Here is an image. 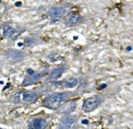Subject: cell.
<instances>
[{"label":"cell","mask_w":133,"mask_h":129,"mask_svg":"<svg viewBox=\"0 0 133 129\" xmlns=\"http://www.w3.org/2000/svg\"><path fill=\"white\" fill-rule=\"evenodd\" d=\"M68 98H69V93H55L46 96L43 101L42 105L51 110H57Z\"/></svg>","instance_id":"obj_1"},{"label":"cell","mask_w":133,"mask_h":129,"mask_svg":"<svg viewBox=\"0 0 133 129\" xmlns=\"http://www.w3.org/2000/svg\"><path fill=\"white\" fill-rule=\"evenodd\" d=\"M101 102H102V100L99 96H90V97L87 98V99L84 101L83 105H82L83 111L86 113L92 112L93 110L98 108V106L101 104Z\"/></svg>","instance_id":"obj_2"},{"label":"cell","mask_w":133,"mask_h":129,"mask_svg":"<svg viewBox=\"0 0 133 129\" xmlns=\"http://www.w3.org/2000/svg\"><path fill=\"white\" fill-rule=\"evenodd\" d=\"M38 97V95L34 92H23L17 93L15 97V102H25V103L32 104Z\"/></svg>","instance_id":"obj_3"},{"label":"cell","mask_w":133,"mask_h":129,"mask_svg":"<svg viewBox=\"0 0 133 129\" xmlns=\"http://www.w3.org/2000/svg\"><path fill=\"white\" fill-rule=\"evenodd\" d=\"M64 11V8H61V6H54L48 11V17H50V19L54 21L59 20L62 17Z\"/></svg>","instance_id":"obj_4"},{"label":"cell","mask_w":133,"mask_h":129,"mask_svg":"<svg viewBox=\"0 0 133 129\" xmlns=\"http://www.w3.org/2000/svg\"><path fill=\"white\" fill-rule=\"evenodd\" d=\"M82 21V17L78 13H69L66 17V24L68 26H76Z\"/></svg>","instance_id":"obj_5"},{"label":"cell","mask_w":133,"mask_h":129,"mask_svg":"<svg viewBox=\"0 0 133 129\" xmlns=\"http://www.w3.org/2000/svg\"><path fill=\"white\" fill-rule=\"evenodd\" d=\"M76 117L73 116H68V117L64 118L62 121L60 122L57 129H70L73 126L75 123H76Z\"/></svg>","instance_id":"obj_6"},{"label":"cell","mask_w":133,"mask_h":129,"mask_svg":"<svg viewBox=\"0 0 133 129\" xmlns=\"http://www.w3.org/2000/svg\"><path fill=\"white\" fill-rule=\"evenodd\" d=\"M45 73L41 72V73H35L33 76H29L28 77H26L24 79L22 83V85H33V84L37 83L43 76H44Z\"/></svg>","instance_id":"obj_7"},{"label":"cell","mask_w":133,"mask_h":129,"mask_svg":"<svg viewBox=\"0 0 133 129\" xmlns=\"http://www.w3.org/2000/svg\"><path fill=\"white\" fill-rule=\"evenodd\" d=\"M3 35L6 37H9V38H15L18 35V32L15 28L11 27L9 26H6L3 27Z\"/></svg>","instance_id":"obj_8"},{"label":"cell","mask_w":133,"mask_h":129,"mask_svg":"<svg viewBox=\"0 0 133 129\" xmlns=\"http://www.w3.org/2000/svg\"><path fill=\"white\" fill-rule=\"evenodd\" d=\"M64 71H65V67H64V66H61V67H57V68L53 69V70H52V72H51V74H50L49 79H51V80L57 79V78H58L59 76L63 74V72H64Z\"/></svg>","instance_id":"obj_9"},{"label":"cell","mask_w":133,"mask_h":129,"mask_svg":"<svg viewBox=\"0 0 133 129\" xmlns=\"http://www.w3.org/2000/svg\"><path fill=\"white\" fill-rule=\"evenodd\" d=\"M8 55L9 58H12L14 60H20L24 57V53L21 51H17V50H10L8 53Z\"/></svg>","instance_id":"obj_10"},{"label":"cell","mask_w":133,"mask_h":129,"mask_svg":"<svg viewBox=\"0 0 133 129\" xmlns=\"http://www.w3.org/2000/svg\"><path fill=\"white\" fill-rule=\"evenodd\" d=\"M31 125L33 129H42L46 125V121L43 118H36L32 121Z\"/></svg>","instance_id":"obj_11"},{"label":"cell","mask_w":133,"mask_h":129,"mask_svg":"<svg viewBox=\"0 0 133 129\" xmlns=\"http://www.w3.org/2000/svg\"><path fill=\"white\" fill-rule=\"evenodd\" d=\"M78 81L75 77H69L64 81V85L68 88H74L78 85Z\"/></svg>","instance_id":"obj_12"},{"label":"cell","mask_w":133,"mask_h":129,"mask_svg":"<svg viewBox=\"0 0 133 129\" xmlns=\"http://www.w3.org/2000/svg\"><path fill=\"white\" fill-rule=\"evenodd\" d=\"M28 75H30V76H33V75L35 74V72H34V71L32 70V69H28Z\"/></svg>","instance_id":"obj_13"},{"label":"cell","mask_w":133,"mask_h":129,"mask_svg":"<svg viewBox=\"0 0 133 129\" xmlns=\"http://www.w3.org/2000/svg\"><path fill=\"white\" fill-rule=\"evenodd\" d=\"M16 5H17V6H20L21 3H20V2H18V3H17V4H16Z\"/></svg>","instance_id":"obj_14"}]
</instances>
